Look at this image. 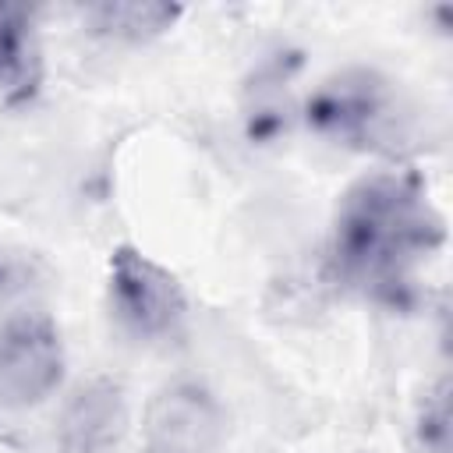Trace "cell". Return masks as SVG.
Segmentation results:
<instances>
[{
  "label": "cell",
  "mask_w": 453,
  "mask_h": 453,
  "mask_svg": "<svg viewBox=\"0 0 453 453\" xmlns=\"http://www.w3.org/2000/svg\"><path fill=\"white\" fill-rule=\"evenodd\" d=\"M442 244V219L411 170L361 177L336 209L329 258L343 283L393 297L414 262Z\"/></svg>",
  "instance_id": "obj_1"
},
{
  "label": "cell",
  "mask_w": 453,
  "mask_h": 453,
  "mask_svg": "<svg viewBox=\"0 0 453 453\" xmlns=\"http://www.w3.org/2000/svg\"><path fill=\"white\" fill-rule=\"evenodd\" d=\"M304 120L315 134L347 149H393L400 134V106L389 81L365 67L326 78L311 92Z\"/></svg>",
  "instance_id": "obj_2"
},
{
  "label": "cell",
  "mask_w": 453,
  "mask_h": 453,
  "mask_svg": "<svg viewBox=\"0 0 453 453\" xmlns=\"http://www.w3.org/2000/svg\"><path fill=\"white\" fill-rule=\"evenodd\" d=\"M106 297L117 326L138 343H173L188 326V297L177 276L131 244L110 255Z\"/></svg>",
  "instance_id": "obj_3"
},
{
  "label": "cell",
  "mask_w": 453,
  "mask_h": 453,
  "mask_svg": "<svg viewBox=\"0 0 453 453\" xmlns=\"http://www.w3.org/2000/svg\"><path fill=\"white\" fill-rule=\"evenodd\" d=\"M64 379L60 329L46 311H14L0 322V407L28 411Z\"/></svg>",
  "instance_id": "obj_4"
},
{
  "label": "cell",
  "mask_w": 453,
  "mask_h": 453,
  "mask_svg": "<svg viewBox=\"0 0 453 453\" xmlns=\"http://www.w3.org/2000/svg\"><path fill=\"white\" fill-rule=\"evenodd\" d=\"M226 414L219 400L191 379L163 386L142 418L145 453H212L223 442Z\"/></svg>",
  "instance_id": "obj_5"
},
{
  "label": "cell",
  "mask_w": 453,
  "mask_h": 453,
  "mask_svg": "<svg viewBox=\"0 0 453 453\" xmlns=\"http://www.w3.org/2000/svg\"><path fill=\"white\" fill-rule=\"evenodd\" d=\"M124 435L127 400L113 379L81 382L57 418V446L64 453H117Z\"/></svg>",
  "instance_id": "obj_6"
},
{
  "label": "cell",
  "mask_w": 453,
  "mask_h": 453,
  "mask_svg": "<svg viewBox=\"0 0 453 453\" xmlns=\"http://www.w3.org/2000/svg\"><path fill=\"white\" fill-rule=\"evenodd\" d=\"M42 85V46L25 7L0 4V103L14 106Z\"/></svg>",
  "instance_id": "obj_7"
},
{
  "label": "cell",
  "mask_w": 453,
  "mask_h": 453,
  "mask_svg": "<svg viewBox=\"0 0 453 453\" xmlns=\"http://www.w3.org/2000/svg\"><path fill=\"white\" fill-rule=\"evenodd\" d=\"M177 18H180L177 4H149V0L85 7V21L92 25V32L103 39H117V42H145L152 35H163Z\"/></svg>",
  "instance_id": "obj_8"
},
{
  "label": "cell",
  "mask_w": 453,
  "mask_h": 453,
  "mask_svg": "<svg viewBox=\"0 0 453 453\" xmlns=\"http://www.w3.org/2000/svg\"><path fill=\"white\" fill-rule=\"evenodd\" d=\"M421 442L432 453H446L449 449V403H446V389L432 400V407H425L421 418Z\"/></svg>",
  "instance_id": "obj_9"
}]
</instances>
